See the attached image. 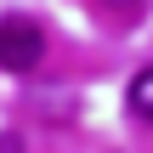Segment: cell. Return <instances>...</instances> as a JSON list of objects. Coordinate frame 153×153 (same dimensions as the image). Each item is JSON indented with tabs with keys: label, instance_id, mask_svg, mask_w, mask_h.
Listing matches in <instances>:
<instances>
[{
	"label": "cell",
	"instance_id": "6da1fadb",
	"mask_svg": "<svg viewBox=\"0 0 153 153\" xmlns=\"http://www.w3.org/2000/svg\"><path fill=\"white\" fill-rule=\"evenodd\" d=\"M45 62V34L28 17H6L0 23V68L6 74H34Z\"/></svg>",
	"mask_w": 153,
	"mask_h": 153
},
{
	"label": "cell",
	"instance_id": "7a4b0ae2",
	"mask_svg": "<svg viewBox=\"0 0 153 153\" xmlns=\"http://www.w3.org/2000/svg\"><path fill=\"white\" fill-rule=\"evenodd\" d=\"M125 102H131V114H136V119H148V125H153V68H142V74L131 79Z\"/></svg>",
	"mask_w": 153,
	"mask_h": 153
},
{
	"label": "cell",
	"instance_id": "3957f363",
	"mask_svg": "<svg viewBox=\"0 0 153 153\" xmlns=\"http://www.w3.org/2000/svg\"><path fill=\"white\" fill-rule=\"evenodd\" d=\"M0 153H23V136L17 131H0Z\"/></svg>",
	"mask_w": 153,
	"mask_h": 153
},
{
	"label": "cell",
	"instance_id": "277c9868",
	"mask_svg": "<svg viewBox=\"0 0 153 153\" xmlns=\"http://www.w3.org/2000/svg\"><path fill=\"white\" fill-rule=\"evenodd\" d=\"M108 6H119V11H131V6H142V0H108Z\"/></svg>",
	"mask_w": 153,
	"mask_h": 153
}]
</instances>
